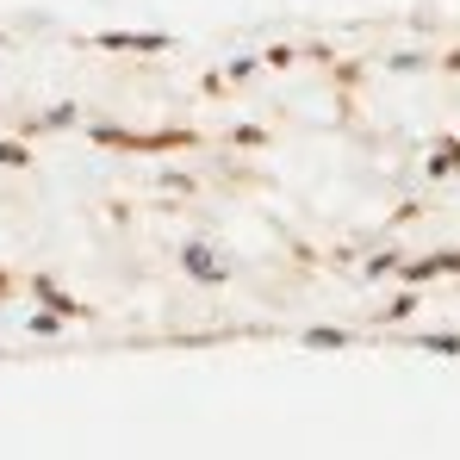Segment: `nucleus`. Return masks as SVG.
<instances>
[{"mask_svg": "<svg viewBox=\"0 0 460 460\" xmlns=\"http://www.w3.org/2000/svg\"><path fill=\"white\" fill-rule=\"evenodd\" d=\"M187 274H193V280H225V261H218L212 249L193 243V249H187Z\"/></svg>", "mask_w": 460, "mask_h": 460, "instance_id": "3", "label": "nucleus"}, {"mask_svg": "<svg viewBox=\"0 0 460 460\" xmlns=\"http://www.w3.org/2000/svg\"><path fill=\"white\" fill-rule=\"evenodd\" d=\"M100 44L106 50H168L174 38H162V31H100Z\"/></svg>", "mask_w": 460, "mask_h": 460, "instance_id": "2", "label": "nucleus"}, {"mask_svg": "<svg viewBox=\"0 0 460 460\" xmlns=\"http://www.w3.org/2000/svg\"><path fill=\"white\" fill-rule=\"evenodd\" d=\"M299 342H305V349H349V336H342V330H305Z\"/></svg>", "mask_w": 460, "mask_h": 460, "instance_id": "5", "label": "nucleus"}, {"mask_svg": "<svg viewBox=\"0 0 460 460\" xmlns=\"http://www.w3.org/2000/svg\"><path fill=\"white\" fill-rule=\"evenodd\" d=\"M423 349H429V355H460V336H448V330H442V336H423Z\"/></svg>", "mask_w": 460, "mask_h": 460, "instance_id": "7", "label": "nucleus"}, {"mask_svg": "<svg viewBox=\"0 0 460 460\" xmlns=\"http://www.w3.org/2000/svg\"><path fill=\"white\" fill-rule=\"evenodd\" d=\"M93 144H119V150H181V144H199L193 131H155V137H137V131H119V125H93Z\"/></svg>", "mask_w": 460, "mask_h": 460, "instance_id": "1", "label": "nucleus"}, {"mask_svg": "<svg viewBox=\"0 0 460 460\" xmlns=\"http://www.w3.org/2000/svg\"><path fill=\"white\" fill-rule=\"evenodd\" d=\"M0 162H13V168H19V162H25V144H0Z\"/></svg>", "mask_w": 460, "mask_h": 460, "instance_id": "8", "label": "nucleus"}, {"mask_svg": "<svg viewBox=\"0 0 460 460\" xmlns=\"http://www.w3.org/2000/svg\"><path fill=\"white\" fill-rule=\"evenodd\" d=\"M448 168H460V144H455V150H436V155H429V174H436V181H442Z\"/></svg>", "mask_w": 460, "mask_h": 460, "instance_id": "6", "label": "nucleus"}, {"mask_svg": "<svg viewBox=\"0 0 460 460\" xmlns=\"http://www.w3.org/2000/svg\"><path fill=\"white\" fill-rule=\"evenodd\" d=\"M429 274H460V249H442V255H423L411 268V280H429Z\"/></svg>", "mask_w": 460, "mask_h": 460, "instance_id": "4", "label": "nucleus"}]
</instances>
